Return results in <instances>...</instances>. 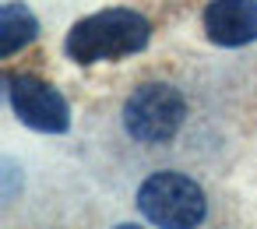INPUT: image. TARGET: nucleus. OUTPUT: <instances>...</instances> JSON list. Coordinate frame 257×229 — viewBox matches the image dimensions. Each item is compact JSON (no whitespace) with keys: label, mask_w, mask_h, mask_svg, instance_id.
Returning <instances> with one entry per match:
<instances>
[{"label":"nucleus","mask_w":257,"mask_h":229,"mask_svg":"<svg viewBox=\"0 0 257 229\" xmlns=\"http://www.w3.org/2000/svg\"><path fill=\"white\" fill-rule=\"evenodd\" d=\"M148 39H152V25L145 15L131 8H109L81 18L67 32L64 50L78 64H99V60H120L131 53H141Z\"/></svg>","instance_id":"nucleus-1"},{"label":"nucleus","mask_w":257,"mask_h":229,"mask_svg":"<svg viewBox=\"0 0 257 229\" xmlns=\"http://www.w3.org/2000/svg\"><path fill=\"white\" fill-rule=\"evenodd\" d=\"M138 208L159 229H197L208 211V201L197 180L173 169H159L138 187Z\"/></svg>","instance_id":"nucleus-2"},{"label":"nucleus","mask_w":257,"mask_h":229,"mask_svg":"<svg viewBox=\"0 0 257 229\" xmlns=\"http://www.w3.org/2000/svg\"><path fill=\"white\" fill-rule=\"evenodd\" d=\"M183 120H187V102L180 88L162 81L138 85L123 102V127L141 145H169L180 134Z\"/></svg>","instance_id":"nucleus-3"},{"label":"nucleus","mask_w":257,"mask_h":229,"mask_svg":"<svg viewBox=\"0 0 257 229\" xmlns=\"http://www.w3.org/2000/svg\"><path fill=\"white\" fill-rule=\"evenodd\" d=\"M4 85H8L11 109L32 131L64 134L71 127V106H67V99L53 85H46V81H39L32 74H4Z\"/></svg>","instance_id":"nucleus-4"},{"label":"nucleus","mask_w":257,"mask_h":229,"mask_svg":"<svg viewBox=\"0 0 257 229\" xmlns=\"http://www.w3.org/2000/svg\"><path fill=\"white\" fill-rule=\"evenodd\" d=\"M201 22H204V36L215 46L257 43V0H211Z\"/></svg>","instance_id":"nucleus-5"},{"label":"nucleus","mask_w":257,"mask_h":229,"mask_svg":"<svg viewBox=\"0 0 257 229\" xmlns=\"http://www.w3.org/2000/svg\"><path fill=\"white\" fill-rule=\"evenodd\" d=\"M36 36H39V22L32 18V11L22 4H4V11H0V57L18 53Z\"/></svg>","instance_id":"nucleus-6"},{"label":"nucleus","mask_w":257,"mask_h":229,"mask_svg":"<svg viewBox=\"0 0 257 229\" xmlns=\"http://www.w3.org/2000/svg\"><path fill=\"white\" fill-rule=\"evenodd\" d=\"M116 229H138V225H116Z\"/></svg>","instance_id":"nucleus-7"}]
</instances>
